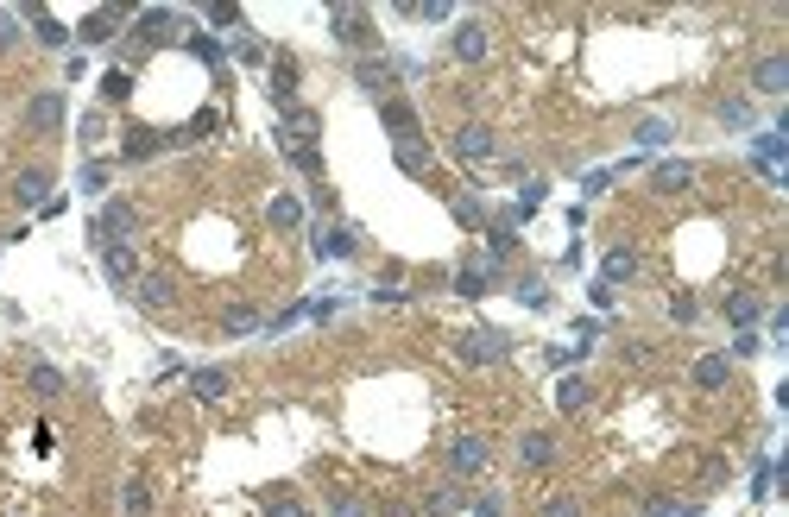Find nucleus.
<instances>
[{
    "instance_id": "f257e3e1",
    "label": "nucleus",
    "mask_w": 789,
    "mask_h": 517,
    "mask_svg": "<svg viewBox=\"0 0 789 517\" xmlns=\"http://www.w3.org/2000/svg\"><path fill=\"white\" fill-rule=\"evenodd\" d=\"M487 467H493V442L487 435H455L449 442V473L455 480H480Z\"/></svg>"
},
{
    "instance_id": "f03ea898",
    "label": "nucleus",
    "mask_w": 789,
    "mask_h": 517,
    "mask_svg": "<svg viewBox=\"0 0 789 517\" xmlns=\"http://www.w3.org/2000/svg\"><path fill=\"white\" fill-rule=\"evenodd\" d=\"M133 234H139V209H133V202H108L102 221H95V240H102V247H127Z\"/></svg>"
},
{
    "instance_id": "7ed1b4c3",
    "label": "nucleus",
    "mask_w": 789,
    "mask_h": 517,
    "mask_svg": "<svg viewBox=\"0 0 789 517\" xmlns=\"http://www.w3.org/2000/svg\"><path fill=\"white\" fill-rule=\"evenodd\" d=\"M133 290H139V303H145V309H152V316H158V309H171V303H177V278H171V271H164V265H152V271H139V284H133Z\"/></svg>"
},
{
    "instance_id": "20e7f679",
    "label": "nucleus",
    "mask_w": 789,
    "mask_h": 517,
    "mask_svg": "<svg viewBox=\"0 0 789 517\" xmlns=\"http://www.w3.org/2000/svg\"><path fill=\"white\" fill-rule=\"evenodd\" d=\"M316 132H322V114H316V108H284L278 145H316Z\"/></svg>"
},
{
    "instance_id": "39448f33",
    "label": "nucleus",
    "mask_w": 789,
    "mask_h": 517,
    "mask_svg": "<svg viewBox=\"0 0 789 517\" xmlns=\"http://www.w3.org/2000/svg\"><path fill=\"white\" fill-rule=\"evenodd\" d=\"M455 158H461V164H487V158H493V127L468 121V127L455 132Z\"/></svg>"
},
{
    "instance_id": "423d86ee",
    "label": "nucleus",
    "mask_w": 789,
    "mask_h": 517,
    "mask_svg": "<svg viewBox=\"0 0 789 517\" xmlns=\"http://www.w3.org/2000/svg\"><path fill=\"white\" fill-rule=\"evenodd\" d=\"M25 127L38 132V139H51V132L64 127V95H32V108H25Z\"/></svg>"
},
{
    "instance_id": "0eeeda50",
    "label": "nucleus",
    "mask_w": 789,
    "mask_h": 517,
    "mask_svg": "<svg viewBox=\"0 0 789 517\" xmlns=\"http://www.w3.org/2000/svg\"><path fill=\"white\" fill-rule=\"evenodd\" d=\"M139 38H145V44L177 38V13H171V6H145V13H139Z\"/></svg>"
},
{
    "instance_id": "6e6552de",
    "label": "nucleus",
    "mask_w": 789,
    "mask_h": 517,
    "mask_svg": "<svg viewBox=\"0 0 789 517\" xmlns=\"http://www.w3.org/2000/svg\"><path fill=\"white\" fill-rule=\"evenodd\" d=\"M335 38H341V44H367V38H373L367 6H335Z\"/></svg>"
},
{
    "instance_id": "1a4fd4ad",
    "label": "nucleus",
    "mask_w": 789,
    "mask_h": 517,
    "mask_svg": "<svg viewBox=\"0 0 789 517\" xmlns=\"http://www.w3.org/2000/svg\"><path fill=\"white\" fill-rule=\"evenodd\" d=\"M13 196H19V202H44V196H51V164H25L19 183H13Z\"/></svg>"
},
{
    "instance_id": "9d476101",
    "label": "nucleus",
    "mask_w": 789,
    "mask_h": 517,
    "mask_svg": "<svg viewBox=\"0 0 789 517\" xmlns=\"http://www.w3.org/2000/svg\"><path fill=\"white\" fill-rule=\"evenodd\" d=\"M726 379H733V360H726V354H701V360H695V385L701 391H720Z\"/></svg>"
},
{
    "instance_id": "9b49d317",
    "label": "nucleus",
    "mask_w": 789,
    "mask_h": 517,
    "mask_svg": "<svg viewBox=\"0 0 789 517\" xmlns=\"http://www.w3.org/2000/svg\"><path fill=\"white\" fill-rule=\"evenodd\" d=\"M651 183H657L663 196H676V190H688V183H695V164H682V158H663L657 171H651Z\"/></svg>"
},
{
    "instance_id": "f8f14e48",
    "label": "nucleus",
    "mask_w": 789,
    "mask_h": 517,
    "mask_svg": "<svg viewBox=\"0 0 789 517\" xmlns=\"http://www.w3.org/2000/svg\"><path fill=\"white\" fill-rule=\"evenodd\" d=\"M752 83H758L764 95H784V89H789V57H758Z\"/></svg>"
},
{
    "instance_id": "ddd939ff",
    "label": "nucleus",
    "mask_w": 789,
    "mask_h": 517,
    "mask_svg": "<svg viewBox=\"0 0 789 517\" xmlns=\"http://www.w3.org/2000/svg\"><path fill=\"white\" fill-rule=\"evenodd\" d=\"M518 461H525L530 473H549V467H556V442H549V435H525V442H518Z\"/></svg>"
},
{
    "instance_id": "4468645a",
    "label": "nucleus",
    "mask_w": 789,
    "mask_h": 517,
    "mask_svg": "<svg viewBox=\"0 0 789 517\" xmlns=\"http://www.w3.org/2000/svg\"><path fill=\"white\" fill-rule=\"evenodd\" d=\"M380 121H386V127L398 132V139H417V108H410V102H386V108H380Z\"/></svg>"
},
{
    "instance_id": "2eb2a0df",
    "label": "nucleus",
    "mask_w": 789,
    "mask_h": 517,
    "mask_svg": "<svg viewBox=\"0 0 789 517\" xmlns=\"http://www.w3.org/2000/svg\"><path fill=\"white\" fill-rule=\"evenodd\" d=\"M108 278H114V290H133L139 284V258L127 247H108Z\"/></svg>"
},
{
    "instance_id": "dca6fc26",
    "label": "nucleus",
    "mask_w": 789,
    "mask_h": 517,
    "mask_svg": "<svg viewBox=\"0 0 789 517\" xmlns=\"http://www.w3.org/2000/svg\"><path fill=\"white\" fill-rule=\"evenodd\" d=\"M25 385L38 391V397H64V373L44 366V360H32V366H25Z\"/></svg>"
},
{
    "instance_id": "f3484780",
    "label": "nucleus",
    "mask_w": 789,
    "mask_h": 517,
    "mask_svg": "<svg viewBox=\"0 0 789 517\" xmlns=\"http://www.w3.org/2000/svg\"><path fill=\"white\" fill-rule=\"evenodd\" d=\"M455 57H461V63H480V57H487V25H461V32H455Z\"/></svg>"
},
{
    "instance_id": "a211bd4d",
    "label": "nucleus",
    "mask_w": 789,
    "mask_h": 517,
    "mask_svg": "<svg viewBox=\"0 0 789 517\" xmlns=\"http://www.w3.org/2000/svg\"><path fill=\"white\" fill-rule=\"evenodd\" d=\"M726 322H733V328H752V322H758V297H752V290H733V297H726Z\"/></svg>"
},
{
    "instance_id": "6ab92c4d",
    "label": "nucleus",
    "mask_w": 789,
    "mask_h": 517,
    "mask_svg": "<svg viewBox=\"0 0 789 517\" xmlns=\"http://www.w3.org/2000/svg\"><path fill=\"white\" fill-rule=\"evenodd\" d=\"M354 76H360V89H373V95H392V76H398V70H386L380 57H367Z\"/></svg>"
},
{
    "instance_id": "aec40b11",
    "label": "nucleus",
    "mask_w": 789,
    "mask_h": 517,
    "mask_svg": "<svg viewBox=\"0 0 789 517\" xmlns=\"http://www.w3.org/2000/svg\"><path fill=\"white\" fill-rule=\"evenodd\" d=\"M190 385H196V397H202V404H215V397H228V373H222V366H202Z\"/></svg>"
},
{
    "instance_id": "412c9836",
    "label": "nucleus",
    "mask_w": 789,
    "mask_h": 517,
    "mask_svg": "<svg viewBox=\"0 0 789 517\" xmlns=\"http://www.w3.org/2000/svg\"><path fill=\"white\" fill-rule=\"evenodd\" d=\"M398 164H404L410 177H417V171H429V145H423V139H398Z\"/></svg>"
},
{
    "instance_id": "4be33fe9",
    "label": "nucleus",
    "mask_w": 789,
    "mask_h": 517,
    "mask_svg": "<svg viewBox=\"0 0 789 517\" xmlns=\"http://www.w3.org/2000/svg\"><path fill=\"white\" fill-rule=\"evenodd\" d=\"M121 499H127V517H152V486H145V480H127Z\"/></svg>"
},
{
    "instance_id": "5701e85b",
    "label": "nucleus",
    "mask_w": 789,
    "mask_h": 517,
    "mask_svg": "<svg viewBox=\"0 0 789 517\" xmlns=\"http://www.w3.org/2000/svg\"><path fill=\"white\" fill-rule=\"evenodd\" d=\"M607 278H638V253L632 247H613L607 253Z\"/></svg>"
},
{
    "instance_id": "b1692460",
    "label": "nucleus",
    "mask_w": 789,
    "mask_h": 517,
    "mask_svg": "<svg viewBox=\"0 0 789 517\" xmlns=\"http://www.w3.org/2000/svg\"><path fill=\"white\" fill-rule=\"evenodd\" d=\"M265 517H303V499H297V493H271V499H265Z\"/></svg>"
},
{
    "instance_id": "393cba45",
    "label": "nucleus",
    "mask_w": 789,
    "mask_h": 517,
    "mask_svg": "<svg viewBox=\"0 0 789 517\" xmlns=\"http://www.w3.org/2000/svg\"><path fill=\"white\" fill-rule=\"evenodd\" d=\"M297 221H303V209L291 196H271V228H297Z\"/></svg>"
},
{
    "instance_id": "a878e982",
    "label": "nucleus",
    "mask_w": 789,
    "mask_h": 517,
    "mask_svg": "<svg viewBox=\"0 0 789 517\" xmlns=\"http://www.w3.org/2000/svg\"><path fill=\"white\" fill-rule=\"evenodd\" d=\"M461 354H468V360H493V354H499V341H493V335H468V341H461Z\"/></svg>"
},
{
    "instance_id": "bb28decb",
    "label": "nucleus",
    "mask_w": 789,
    "mask_h": 517,
    "mask_svg": "<svg viewBox=\"0 0 789 517\" xmlns=\"http://www.w3.org/2000/svg\"><path fill=\"white\" fill-rule=\"evenodd\" d=\"M158 145H164L158 132H127V158H152Z\"/></svg>"
},
{
    "instance_id": "cd10ccee",
    "label": "nucleus",
    "mask_w": 789,
    "mask_h": 517,
    "mask_svg": "<svg viewBox=\"0 0 789 517\" xmlns=\"http://www.w3.org/2000/svg\"><path fill=\"white\" fill-rule=\"evenodd\" d=\"M720 121L726 127H752V102H720Z\"/></svg>"
},
{
    "instance_id": "c85d7f7f",
    "label": "nucleus",
    "mask_w": 789,
    "mask_h": 517,
    "mask_svg": "<svg viewBox=\"0 0 789 517\" xmlns=\"http://www.w3.org/2000/svg\"><path fill=\"white\" fill-rule=\"evenodd\" d=\"M222 328H228V335H247V328H253V309H247V303H234V309L222 316Z\"/></svg>"
},
{
    "instance_id": "c756f323",
    "label": "nucleus",
    "mask_w": 789,
    "mask_h": 517,
    "mask_svg": "<svg viewBox=\"0 0 789 517\" xmlns=\"http://www.w3.org/2000/svg\"><path fill=\"white\" fill-rule=\"evenodd\" d=\"M13 44H19V13L0 6V51H13Z\"/></svg>"
},
{
    "instance_id": "7c9ffc66",
    "label": "nucleus",
    "mask_w": 789,
    "mask_h": 517,
    "mask_svg": "<svg viewBox=\"0 0 789 517\" xmlns=\"http://www.w3.org/2000/svg\"><path fill=\"white\" fill-rule=\"evenodd\" d=\"M114 25H121V19H114V6H108V13H95V19H89V25H83V38H108V32H114Z\"/></svg>"
},
{
    "instance_id": "2f4dec72",
    "label": "nucleus",
    "mask_w": 789,
    "mask_h": 517,
    "mask_svg": "<svg viewBox=\"0 0 789 517\" xmlns=\"http://www.w3.org/2000/svg\"><path fill=\"white\" fill-rule=\"evenodd\" d=\"M291 89H297V70H291V63H278V70H271V95H278V102H284V95H291Z\"/></svg>"
},
{
    "instance_id": "473e14b6",
    "label": "nucleus",
    "mask_w": 789,
    "mask_h": 517,
    "mask_svg": "<svg viewBox=\"0 0 789 517\" xmlns=\"http://www.w3.org/2000/svg\"><path fill=\"white\" fill-rule=\"evenodd\" d=\"M581 404H587V385H581V379H568V385H562V410H581Z\"/></svg>"
},
{
    "instance_id": "72a5a7b5",
    "label": "nucleus",
    "mask_w": 789,
    "mask_h": 517,
    "mask_svg": "<svg viewBox=\"0 0 789 517\" xmlns=\"http://www.w3.org/2000/svg\"><path fill=\"white\" fill-rule=\"evenodd\" d=\"M455 221H461V228H480L487 215H480V202H455Z\"/></svg>"
},
{
    "instance_id": "f704fd0d",
    "label": "nucleus",
    "mask_w": 789,
    "mask_h": 517,
    "mask_svg": "<svg viewBox=\"0 0 789 517\" xmlns=\"http://www.w3.org/2000/svg\"><path fill=\"white\" fill-rule=\"evenodd\" d=\"M669 316H676V322H695V297H688V290H682V297H669Z\"/></svg>"
},
{
    "instance_id": "c9c22d12",
    "label": "nucleus",
    "mask_w": 789,
    "mask_h": 517,
    "mask_svg": "<svg viewBox=\"0 0 789 517\" xmlns=\"http://www.w3.org/2000/svg\"><path fill=\"white\" fill-rule=\"evenodd\" d=\"M543 517H581V505H575V499H549V505H543Z\"/></svg>"
}]
</instances>
